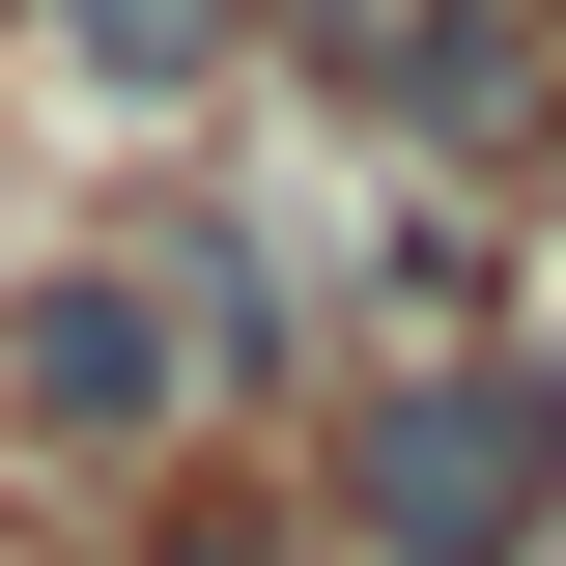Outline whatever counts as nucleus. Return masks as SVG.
Here are the masks:
<instances>
[{"label":"nucleus","instance_id":"1","mask_svg":"<svg viewBox=\"0 0 566 566\" xmlns=\"http://www.w3.org/2000/svg\"><path fill=\"white\" fill-rule=\"evenodd\" d=\"M312 538H368V566H538L566 538V368L510 340V312L368 340L340 424H312Z\"/></svg>","mask_w":566,"mask_h":566},{"label":"nucleus","instance_id":"5","mask_svg":"<svg viewBox=\"0 0 566 566\" xmlns=\"http://www.w3.org/2000/svg\"><path fill=\"white\" fill-rule=\"evenodd\" d=\"M142 566H283V538H255V510H170V538H142Z\"/></svg>","mask_w":566,"mask_h":566},{"label":"nucleus","instance_id":"2","mask_svg":"<svg viewBox=\"0 0 566 566\" xmlns=\"http://www.w3.org/2000/svg\"><path fill=\"white\" fill-rule=\"evenodd\" d=\"M283 85L397 170H538L566 142V0H255Z\"/></svg>","mask_w":566,"mask_h":566},{"label":"nucleus","instance_id":"4","mask_svg":"<svg viewBox=\"0 0 566 566\" xmlns=\"http://www.w3.org/2000/svg\"><path fill=\"white\" fill-rule=\"evenodd\" d=\"M29 57H57L85 114L170 142V114H227V85H255V0H29Z\"/></svg>","mask_w":566,"mask_h":566},{"label":"nucleus","instance_id":"3","mask_svg":"<svg viewBox=\"0 0 566 566\" xmlns=\"http://www.w3.org/2000/svg\"><path fill=\"white\" fill-rule=\"evenodd\" d=\"M0 424H29V453H170V424H199L170 283H142V255H29V283H0Z\"/></svg>","mask_w":566,"mask_h":566},{"label":"nucleus","instance_id":"6","mask_svg":"<svg viewBox=\"0 0 566 566\" xmlns=\"http://www.w3.org/2000/svg\"><path fill=\"white\" fill-rule=\"evenodd\" d=\"M0 29H29V0H0Z\"/></svg>","mask_w":566,"mask_h":566}]
</instances>
